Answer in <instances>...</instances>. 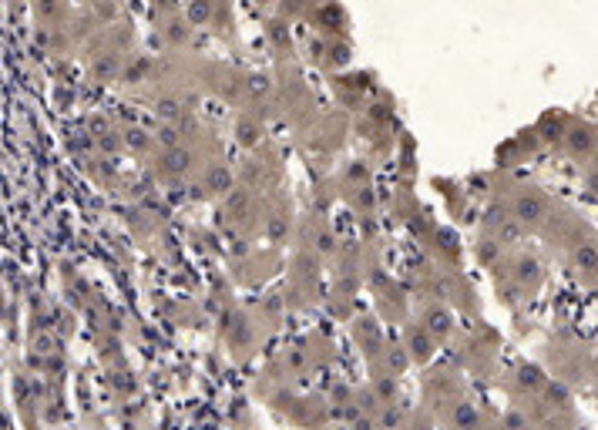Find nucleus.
<instances>
[{"instance_id": "obj_1", "label": "nucleus", "mask_w": 598, "mask_h": 430, "mask_svg": "<svg viewBox=\"0 0 598 430\" xmlns=\"http://www.w3.org/2000/svg\"><path fill=\"white\" fill-rule=\"evenodd\" d=\"M202 17H209V4H195L192 7V21H202Z\"/></svg>"}, {"instance_id": "obj_2", "label": "nucleus", "mask_w": 598, "mask_h": 430, "mask_svg": "<svg viewBox=\"0 0 598 430\" xmlns=\"http://www.w3.org/2000/svg\"><path fill=\"white\" fill-rule=\"evenodd\" d=\"M44 4H48V7H54V0H44Z\"/></svg>"}]
</instances>
